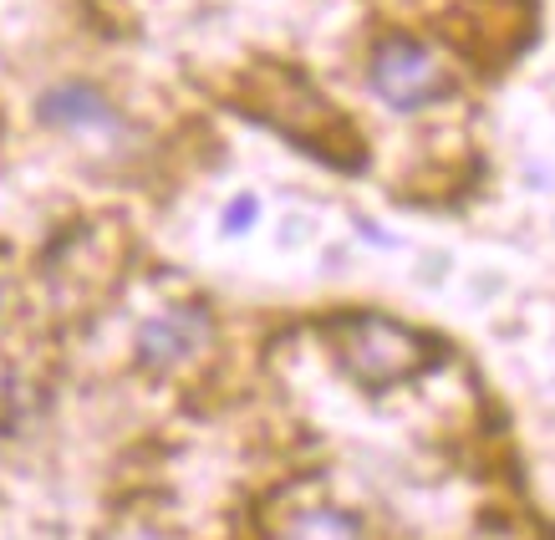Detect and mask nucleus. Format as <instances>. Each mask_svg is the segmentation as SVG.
<instances>
[{
    "mask_svg": "<svg viewBox=\"0 0 555 540\" xmlns=\"http://www.w3.org/2000/svg\"><path fill=\"white\" fill-rule=\"evenodd\" d=\"M321 337L362 393H392L403 383H418L438 362V342L387 311H337L321 326Z\"/></svg>",
    "mask_w": 555,
    "mask_h": 540,
    "instance_id": "nucleus-1",
    "label": "nucleus"
},
{
    "mask_svg": "<svg viewBox=\"0 0 555 540\" xmlns=\"http://www.w3.org/2000/svg\"><path fill=\"white\" fill-rule=\"evenodd\" d=\"M367 87L383 107L413 118V113H428V107H438V102H449L459 82H454L449 56H443L438 47H428V41H418V36L392 31L372 47Z\"/></svg>",
    "mask_w": 555,
    "mask_h": 540,
    "instance_id": "nucleus-2",
    "label": "nucleus"
},
{
    "mask_svg": "<svg viewBox=\"0 0 555 540\" xmlns=\"http://www.w3.org/2000/svg\"><path fill=\"white\" fill-rule=\"evenodd\" d=\"M219 352V321L204 301H169L133 332V362L149 377H189Z\"/></svg>",
    "mask_w": 555,
    "mask_h": 540,
    "instance_id": "nucleus-3",
    "label": "nucleus"
},
{
    "mask_svg": "<svg viewBox=\"0 0 555 540\" xmlns=\"http://www.w3.org/2000/svg\"><path fill=\"white\" fill-rule=\"evenodd\" d=\"M36 123L51 133L82 138V143H118L133 133V123L98 82H56L36 98Z\"/></svg>",
    "mask_w": 555,
    "mask_h": 540,
    "instance_id": "nucleus-4",
    "label": "nucleus"
},
{
    "mask_svg": "<svg viewBox=\"0 0 555 540\" xmlns=\"http://www.w3.org/2000/svg\"><path fill=\"white\" fill-rule=\"evenodd\" d=\"M281 540H367L362 520L341 505H306L281 530Z\"/></svg>",
    "mask_w": 555,
    "mask_h": 540,
    "instance_id": "nucleus-5",
    "label": "nucleus"
},
{
    "mask_svg": "<svg viewBox=\"0 0 555 540\" xmlns=\"http://www.w3.org/2000/svg\"><path fill=\"white\" fill-rule=\"evenodd\" d=\"M255 224H260V194H255V189L230 194V200H224V209H219V235L240 240V235H250Z\"/></svg>",
    "mask_w": 555,
    "mask_h": 540,
    "instance_id": "nucleus-6",
    "label": "nucleus"
},
{
    "mask_svg": "<svg viewBox=\"0 0 555 540\" xmlns=\"http://www.w3.org/2000/svg\"><path fill=\"white\" fill-rule=\"evenodd\" d=\"M301 113H306L311 123H321V128H326V123H337V113H332V102L317 98L311 87H306V98H301ZM266 118L275 123V128H281L286 138H301V143H311V128L301 133V123H296V113H291V107H286V113H266Z\"/></svg>",
    "mask_w": 555,
    "mask_h": 540,
    "instance_id": "nucleus-7",
    "label": "nucleus"
},
{
    "mask_svg": "<svg viewBox=\"0 0 555 540\" xmlns=\"http://www.w3.org/2000/svg\"><path fill=\"white\" fill-rule=\"evenodd\" d=\"M107 540H184V536H179V530H169V525L133 515V520H118V525H113V530H107Z\"/></svg>",
    "mask_w": 555,
    "mask_h": 540,
    "instance_id": "nucleus-8",
    "label": "nucleus"
},
{
    "mask_svg": "<svg viewBox=\"0 0 555 540\" xmlns=\"http://www.w3.org/2000/svg\"><path fill=\"white\" fill-rule=\"evenodd\" d=\"M5 291H11V270H5V260H0V306H5Z\"/></svg>",
    "mask_w": 555,
    "mask_h": 540,
    "instance_id": "nucleus-9",
    "label": "nucleus"
}]
</instances>
